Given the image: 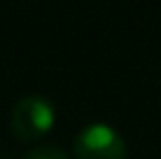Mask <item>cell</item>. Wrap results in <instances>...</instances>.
Returning <instances> with one entry per match:
<instances>
[{
	"mask_svg": "<svg viewBox=\"0 0 161 159\" xmlns=\"http://www.w3.org/2000/svg\"><path fill=\"white\" fill-rule=\"evenodd\" d=\"M54 119H56V112H54V105L49 103V98L40 94H31L14 103L12 115H9V129H12L14 138L31 143L52 129Z\"/></svg>",
	"mask_w": 161,
	"mask_h": 159,
	"instance_id": "cell-1",
	"label": "cell"
},
{
	"mask_svg": "<svg viewBox=\"0 0 161 159\" xmlns=\"http://www.w3.org/2000/svg\"><path fill=\"white\" fill-rule=\"evenodd\" d=\"M77 159H126V143L110 124H86L75 138Z\"/></svg>",
	"mask_w": 161,
	"mask_h": 159,
	"instance_id": "cell-2",
	"label": "cell"
},
{
	"mask_svg": "<svg viewBox=\"0 0 161 159\" xmlns=\"http://www.w3.org/2000/svg\"><path fill=\"white\" fill-rule=\"evenodd\" d=\"M24 159H70V157L58 145H35L24 155Z\"/></svg>",
	"mask_w": 161,
	"mask_h": 159,
	"instance_id": "cell-3",
	"label": "cell"
}]
</instances>
